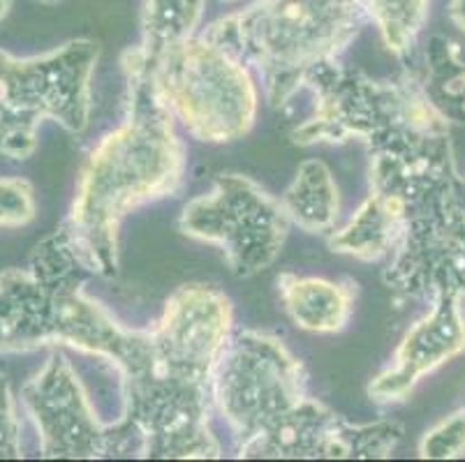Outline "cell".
<instances>
[{
  "label": "cell",
  "mask_w": 465,
  "mask_h": 462,
  "mask_svg": "<svg viewBox=\"0 0 465 462\" xmlns=\"http://www.w3.org/2000/svg\"><path fill=\"white\" fill-rule=\"evenodd\" d=\"M206 0H146L142 16V40L137 46L146 54L197 33L204 16Z\"/></svg>",
  "instance_id": "cell-18"
},
{
  "label": "cell",
  "mask_w": 465,
  "mask_h": 462,
  "mask_svg": "<svg viewBox=\"0 0 465 462\" xmlns=\"http://www.w3.org/2000/svg\"><path fill=\"white\" fill-rule=\"evenodd\" d=\"M220 3H236V0H220Z\"/></svg>",
  "instance_id": "cell-25"
},
{
  "label": "cell",
  "mask_w": 465,
  "mask_h": 462,
  "mask_svg": "<svg viewBox=\"0 0 465 462\" xmlns=\"http://www.w3.org/2000/svg\"><path fill=\"white\" fill-rule=\"evenodd\" d=\"M450 19L459 31L465 33V0H450Z\"/></svg>",
  "instance_id": "cell-22"
},
{
  "label": "cell",
  "mask_w": 465,
  "mask_h": 462,
  "mask_svg": "<svg viewBox=\"0 0 465 462\" xmlns=\"http://www.w3.org/2000/svg\"><path fill=\"white\" fill-rule=\"evenodd\" d=\"M282 310L297 329L317 336H333L350 324L357 300L352 280L281 273L276 278Z\"/></svg>",
  "instance_id": "cell-13"
},
{
  "label": "cell",
  "mask_w": 465,
  "mask_h": 462,
  "mask_svg": "<svg viewBox=\"0 0 465 462\" xmlns=\"http://www.w3.org/2000/svg\"><path fill=\"white\" fill-rule=\"evenodd\" d=\"M426 95L450 123H465V61L450 37L433 35L426 44L424 70L417 72Z\"/></svg>",
  "instance_id": "cell-16"
},
{
  "label": "cell",
  "mask_w": 465,
  "mask_h": 462,
  "mask_svg": "<svg viewBox=\"0 0 465 462\" xmlns=\"http://www.w3.org/2000/svg\"><path fill=\"white\" fill-rule=\"evenodd\" d=\"M124 121L84 160L77 190L56 234L88 275L118 273L121 224L133 211L183 185L185 143L153 86L142 72H124Z\"/></svg>",
  "instance_id": "cell-2"
},
{
  "label": "cell",
  "mask_w": 465,
  "mask_h": 462,
  "mask_svg": "<svg viewBox=\"0 0 465 462\" xmlns=\"http://www.w3.org/2000/svg\"><path fill=\"white\" fill-rule=\"evenodd\" d=\"M149 329V368L134 387L124 388V412L114 421L121 457H220L223 448L211 428V381L234 333L232 300L206 282L181 285Z\"/></svg>",
  "instance_id": "cell-1"
},
{
  "label": "cell",
  "mask_w": 465,
  "mask_h": 462,
  "mask_svg": "<svg viewBox=\"0 0 465 462\" xmlns=\"http://www.w3.org/2000/svg\"><path fill=\"white\" fill-rule=\"evenodd\" d=\"M463 185H465V176H463Z\"/></svg>",
  "instance_id": "cell-26"
},
{
  "label": "cell",
  "mask_w": 465,
  "mask_h": 462,
  "mask_svg": "<svg viewBox=\"0 0 465 462\" xmlns=\"http://www.w3.org/2000/svg\"><path fill=\"white\" fill-rule=\"evenodd\" d=\"M40 3H58V0H40Z\"/></svg>",
  "instance_id": "cell-24"
},
{
  "label": "cell",
  "mask_w": 465,
  "mask_h": 462,
  "mask_svg": "<svg viewBox=\"0 0 465 462\" xmlns=\"http://www.w3.org/2000/svg\"><path fill=\"white\" fill-rule=\"evenodd\" d=\"M282 202L243 173H218L206 194L181 211V234L223 250L239 280L266 270L281 257L290 234Z\"/></svg>",
  "instance_id": "cell-10"
},
{
  "label": "cell",
  "mask_w": 465,
  "mask_h": 462,
  "mask_svg": "<svg viewBox=\"0 0 465 462\" xmlns=\"http://www.w3.org/2000/svg\"><path fill=\"white\" fill-rule=\"evenodd\" d=\"M306 88L312 113L290 134L292 143L303 148L359 142L369 151L399 134L451 127L414 70L378 79L336 61L312 72Z\"/></svg>",
  "instance_id": "cell-7"
},
{
  "label": "cell",
  "mask_w": 465,
  "mask_h": 462,
  "mask_svg": "<svg viewBox=\"0 0 465 462\" xmlns=\"http://www.w3.org/2000/svg\"><path fill=\"white\" fill-rule=\"evenodd\" d=\"M121 70L142 72L167 112L197 142H236L257 121L260 93L251 67L204 33L153 54L130 46L121 56Z\"/></svg>",
  "instance_id": "cell-6"
},
{
  "label": "cell",
  "mask_w": 465,
  "mask_h": 462,
  "mask_svg": "<svg viewBox=\"0 0 465 462\" xmlns=\"http://www.w3.org/2000/svg\"><path fill=\"white\" fill-rule=\"evenodd\" d=\"M463 351L465 317L460 300L440 296L430 303V310L410 326L391 363L371 379L369 398L378 405L405 400L426 375Z\"/></svg>",
  "instance_id": "cell-12"
},
{
  "label": "cell",
  "mask_w": 465,
  "mask_h": 462,
  "mask_svg": "<svg viewBox=\"0 0 465 462\" xmlns=\"http://www.w3.org/2000/svg\"><path fill=\"white\" fill-rule=\"evenodd\" d=\"M366 21L359 0H255L204 35L251 67L266 102L282 109L312 72L341 61Z\"/></svg>",
  "instance_id": "cell-5"
},
{
  "label": "cell",
  "mask_w": 465,
  "mask_h": 462,
  "mask_svg": "<svg viewBox=\"0 0 465 462\" xmlns=\"http://www.w3.org/2000/svg\"><path fill=\"white\" fill-rule=\"evenodd\" d=\"M21 451V428L16 417V402L12 393L10 379L0 372V460H19Z\"/></svg>",
  "instance_id": "cell-21"
},
{
  "label": "cell",
  "mask_w": 465,
  "mask_h": 462,
  "mask_svg": "<svg viewBox=\"0 0 465 462\" xmlns=\"http://www.w3.org/2000/svg\"><path fill=\"white\" fill-rule=\"evenodd\" d=\"M281 202L290 222L306 234H331L341 218V192L322 160H303Z\"/></svg>",
  "instance_id": "cell-15"
},
{
  "label": "cell",
  "mask_w": 465,
  "mask_h": 462,
  "mask_svg": "<svg viewBox=\"0 0 465 462\" xmlns=\"http://www.w3.org/2000/svg\"><path fill=\"white\" fill-rule=\"evenodd\" d=\"M465 453V407L424 432L420 456L426 460H454Z\"/></svg>",
  "instance_id": "cell-19"
},
{
  "label": "cell",
  "mask_w": 465,
  "mask_h": 462,
  "mask_svg": "<svg viewBox=\"0 0 465 462\" xmlns=\"http://www.w3.org/2000/svg\"><path fill=\"white\" fill-rule=\"evenodd\" d=\"M12 5H15V0H0V21L5 19L7 15H10Z\"/></svg>",
  "instance_id": "cell-23"
},
{
  "label": "cell",
  "mask_w": 465,
  "mask_h": 462,
  "mask_svg": "<svg viewBox=\"0 0 465 462\" xmlns=\"http://www.w3.org/2000/svg\"><path fill=\"white\" fill-rule=\"evenodd\" d=\"M366 19L378 28L382 44L399 61H405L417 46L430 0H359Z\"/></svg>",
  "instance_id": "cell-17"
},
{
  "label": "cell",
  "mask_w": 465,
  "mask_h": 462,
  "mask_svg": "<svg viewBox=\"0 0 465 462\" xmlns=\"http://www.w3.org/2000/svg\"><path fill=\"white\" fill-rule=\"evenodd\" d=\"M97 61L100 44L86 37L28 58L0 49V155L31 158L45 121L58 123L70 134L86 133Z\"/></svg>",
  "instance_id": "cell-8"
},
{
  "label": "cell",
  "mask_w": 465,
  "mask_h": 462,
  "mask_svg": "<svg viewBox=\"0 0 465 462\" xmlns=\"http://www.w3.org/2000/svg\"><path fill=\"white\" fill-rule=\"evenodd\" d=\"M46 460H103L121 457L114 423L95 412L77 370L63 351H54L42 370L21 388Z\"/></svg>",
  "instance_id": "cell-11"
},
{
  "label": "cell",
  "mask_w": 465,
  "mask_h": 462,
  "mask_svg": "<svg viewBox=\"0 0 465 462\" xmlns=\"http://www.w3.org/2000/svg\"><path fill=\"white\" fill-rule=\"evenodd\" d=\"M88 275L54 231L26 266L0 273V354L70 347L112 363L121 388L137 384L153 354L151 329L124 326L86 294Z\"/></svg>",
  "instance_id": "cell-3"
},
{
  "label": "cell",
  "mask_w": 465,
  "mask_h": 462,
  "mask_svg": "<svg viewBox=\"0 0 465 462\" xmlns=\"http://www.w3.org/2000/svg\"><path fill=\"white\" fill-rule=\"evenodd\" d=\"M35 190L26 178H0V229L26 227L35 220Z\"/></svg>",
  "instance_id": "cell-20"
},
{
  "label": "cell",
  "mask_w": 465,
  "mask_h": 462,
  "mask_svg": "<svg viewBox=\"0 0 465 462\" xmlns=\"http://www.w3.org/2000/svg\"><path fill=\"white\" fill-rule=\"evenodd\" d=\"M211 400L236 457L246 460H299L315 447L331 412L308 396L302 361L264 330L232 333L215 363Z\"/></svg>",
  "instance_id": "cell-4"
},
{
  "label": "cell",
  "mask_w": 465,
  "mask_h": 462,
  "mask_svg": "<svg viewBox=\"0 0 465 462\" xmlns=\"http://www.w3.org/2000/svg\"><path fill=\"white\" fill-rule=\"evenodd\" d=\"M396 305L465 299V185L463 176L403 203V231L382 270Z\"/></svg>",
  "instance_id": "cell-9"
},
{
  "label": "cell",
  "mask_w": 465,
  "mask_h": 462,
  "mask_svg": "<svg viewBox=\"0 0 465 462\" xmlns=\"http://www.w3.org/2000/svg\"><path fill=\"white\" fill-rule=\"evenodd\" d=\"M403 231V209L394 197L369 188L352 218L329 234V250L333 254L373 264L389 260Z\"/></svg>",
  "instance_id": "cell-14"
}]
</instances>
